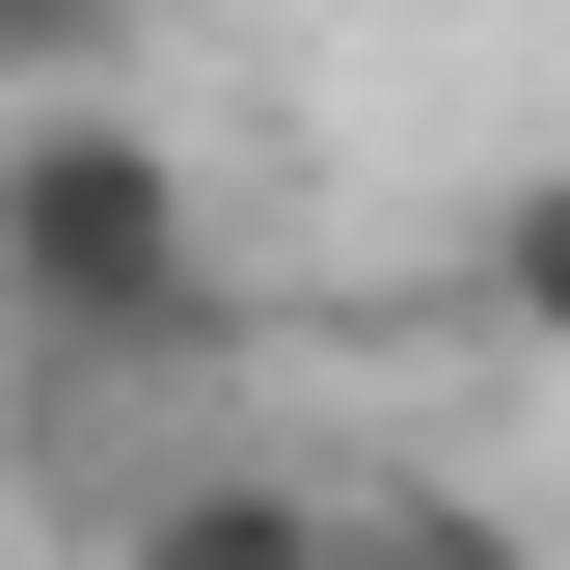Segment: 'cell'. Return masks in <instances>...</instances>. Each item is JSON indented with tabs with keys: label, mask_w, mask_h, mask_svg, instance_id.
<instances>
[{
	"label": "cell",
	"mask_w": 570,
	"mask_h": 570,
	"mask_svg": "<svg viewBox=\"0 0 570 570\" xmlns=\"http://www.w3.org/2000/svg\"><path fill=\"white\" fill-rule=\"evenodd\" d=\"M0 326H28L55 381H164V353H218V164H190L136 82L0 109Z\"/></svg>",
	"instance_id": "cell-1"
},
{
	"label": "cell",
	"mask_w": 570,
	"mask_h": 570,
	"mask_svg": "<svg viewBox=\"0 0 570 570\" xmlns=\"http://www.w3.org/2000/svg\"><path fill=\"white\" fill-rule=\"evenodd\" d=\"M109 570H489V543L353 517V489H299V462H164V489L109 517Z\"/></svg>",
	"instance_id": "cell-2"
}]
</instances>
